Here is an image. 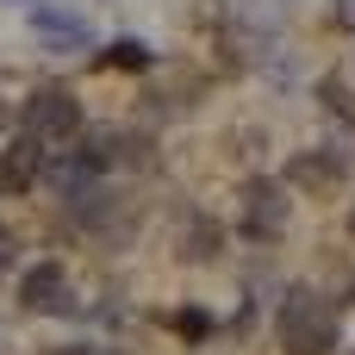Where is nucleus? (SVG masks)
Segmentation results:
<instances>
[{"mask_svg": "<svg viewBox=\"0 0 355 355\" xmlns=\"http://www.w3.org/2000/svg\"><path fill=\"white\" fill-rule=\"evenodd\" d=\"M349 175V156H337V150H318V156H300L293 168H287V181H300V187H337Z\"/></svg>", "mask_w": 355, "mask_h": 355, "instance_id": "obj_6", "label": "nucleus"}, {"mask_svg": "<svg viewBox=\"0 0 355 355\" xmlns=\"http://www.w3.org/2000/svg\"><path fill=\"white\" fill-rule=\"evenodd\" d=\"M37 31L50 37V44H94V31H87V19H75V12H50V6H37Z\"/></svg>", "mask_w": 355, "mask_h": 355, "instance_id": "obj_7", "label": "nucleus"}, {"mask_svg": "<svg viewBox=\"0 0 355 355\" xmlns=\"http://www.w3.org/2000/svg\"><path fill=\"white\" fill-rule=\"evenodd\" d=\"M275 343L287 355H331L337 349V306L318 300L312 287H293L275 318Z\"/></svg>", "mask_w": 355, "mask_h": 355, "instance_id": "obj_1", "label": "nucleus"}, {"mask_svg": "<svg viewBox=\"0 0 355 355\" xmlns=\"http://www.w3.org/2000/svg\"><path fill=\"white\" fill-rule=\"evenodd\" d=\"M287 225V187L281 181H250V237H275Z\"/></svg>", "mask_w": 355, "mask_h": 355, "instance_id": "obj_5", "label": "nucleus"}, {"mask_svg": "<svg viewBox=\"0 0 355 355\" xmlns=\"http://www.w3.org/2000/svg\"><path fill=\"white\" fill-rule=\"evenodd\" d=\"M349 231H355V212H349Z\"/></svg>", "mask_w": 355, "mask_h": 355, "instance_id": "obj_11", "label": "nucleus"}, {"mask_svg": "<svg viewBox=\"0 0 355 355\" xmlns=\"http://www.w3.org/2000/svg\"><path fill=\"white\" fill-rule=\"evenodd\" d=\"M19 131L37 144V150H62L75 131H81V100L69 87H37L19 112Z\"/></svg>", "mask_w": 355, "mask_h": 355, "instance_id": "obj_2", "label": "nucleus"}, {"mask_svg": "<svg viewBox=\"0 0 355 355\" xmlns=\"http://www.w3.org/2000/svg\"><path fill=\"white\" fill-rule=\"evenodd\" d=\"M19 306L25 312H69V268L62 262H31L19 275Z\"/></svg>", "mask_w": 355, "mask_h": 355, "instance_id": "obj_3", "label": "nucleus"}, {"mask_svg": "<svg viewBox=\"0 0 355 355\" xmlns=\"http://www.w3.org/2000/svg\"><path fill=\"white\" fill-rule=\"evenodd\" d=\"M6 250H12V243H6V231H0V268H6Z\"/></svg>", "mask_w": 355, "mask_h": 355, "instance_id": "obj_10", "label": "nucleus"}, {"mask_svg": "<svg viewBox=\"0 0 355 355\" xmlns=\"http://www.w3.org/2000/svg\"><path fill=\"white\" fill-rule=\"evenodd\" d=\"M56 355H106V349H94V343H62Z\"/></svg>", "mask_w": 355, "mask_h": 355, "instance_id": "obj_9", "label": "nucleus"}, {"mask_svg": "<svg viewBox=\"0 0 355 355\" xmlns=\"http://www.w3.org/2000/svg\"><path fill=\"white\" fill-rule=\"evenodd\" d=\"M37 175H44V150H37V144L19 131V137L0 150V193H25Z\"/></svg>", "mask_w": 355, "mask_h": 355, "instance_id": "obj_4", "label": "nucleus"}, {"mask_svg": "<svg viewBox=\"0 0 355 355\" xmlns=\"http://www.w3.org/2000/svg\"><path fill=\"white\" fill-rule=\"evenodd\" d=\"M100 69H150V50L137 37H119L112 50H100Z\"/></svg>", "mask_w": 355, "mask_h": 355, "instance_id": "obj_8", "label": "nucleus"}]
</instances>
